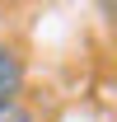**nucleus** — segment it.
<instances>
[{
  "label": "nucleus",
  "mask_w": 117,
  "mask_h": 122,
  "mask_svg": "<svg viewBox=\"0 0 117 122\" xmlns=\"http://www.w3.org/2000/svg\"><path fill=\"white\" fill-rule=\"evenodd\" d=\"M24 94V56L10 42H0V103H19Z\"/></svg>",
  "instance_id": "1"
},
{
  "label": "nucleus",
  "mask_w": 117,
  "mask_h": 122,
  "mask_svg": "<svg viewBox=\"0 0 117 122\" xmlns=\"http://www.w3.org/2000/svg\"><path fill=\"white\" fill-rule=\"evenodd\" d=\"M0 122H38V113L19 99V103H0Z\"/></svg>",
  "instance_id": "2"
}]
</instances>
